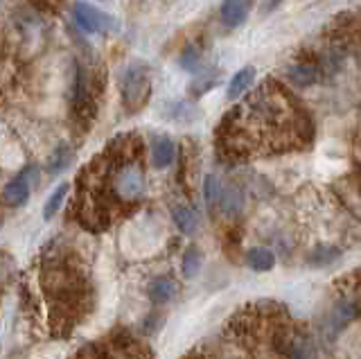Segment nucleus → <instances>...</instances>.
<instances>
[{
	"label": "nucleus",
	"mask_w": 361,
	"mask_h": 359,
	"mask_svg": "<svg viewBox=\"0 0 361 359\" xmlns=\"http://www.w3.org/2000/svg\"><path fill=\"white\" fill-rule=\"evenodd\" d=\"M201 262H203L201 251L197 246H190V249H185L183 257H180V272H183L185 278H195L201 269Z\"/></svg>",
	"instance_id": "nucleus-20"
},
{
	"label": "nucleus",
	"mask_w": 361,
	"mask_h": 359,
	"mask_svg": "<svg viewBox=\"0 0 361 359\" xmlns=\"http://www.w3.org/2000/svg\"><path fill=\"white\" fill-rule=\"evenodd\" d=\"M253 80H255V68H253V66H246V68L237 71L235 77L231 80V84H228V88H226V95H228V99L242 97L248 91V86L253 84Z\"/></svg>",
	"instance_id": "nucleus-13"
},
{
	"label": "nucleus",
	"mask_w": 361,
	"mask_h": 359,
	"mask_svg": "<svg viewBox=\"0 0 361 359\" xmlns=\"http://www.w3.org/2000/svg\"><path fill=\"white\" fill-rule=\"evenodd\" d=\"M39 181V170L37 167H27V170H23L18 176H14L11 181L5 185L3 190V199L9 208H18L23 206L25 201L30 199V190H32V183Z\"/></svg>",
	"instance_id": "nucleus-8"
},
{
	"label": "nucleus",
	"mask_w": 361,
	"mask_h": 359,
	"mask_svg": "<svg viewBox=\"0 0 361 359\" xmlns=\"http://www.w3.org/2000/svg\"><path fill=\"white\" fill-rule=\"evenodd\" d=\"M338 257H341V249H338V246L321 244V246H314V251L307 253V262L312 267H323V264H332Z\"/></svg>",
	"instance_id": "nucleus-17"
},
{
	"label": "nucleus",
	"mask_w": 361,
	"mask_h": 359,
	"mask_svg": "<svg viewBox=\"0 0 361 359\" xmlns=\"http://www.w3.org/2000/svg\"><path fill=\"white\" fill-rule=\"evenodd\" d=\"M147 193L145 147L135 133L113 138L77 178L75 217L88 231L109 229Z\"/></svg>",
	"instance_id": "nucleus-2"
},
{
	"label": "nucleus",
	"mask_w": 361,
	"mask_h": 359,
	"mask_svg": "<svg viewBox=\"0 0 361 359\" xmlns=\"http://www.w3.org/2000/svg\"><path fill=\"white\" fill-rule=\"evenodd\" d=\"M122 104L129 114H138L147 107L152 95V73L145 63H131L122 77Z\"/></svg>",
	"instance_id": "nucleus-5"
},
{
	"label": "nucleus",
	"mask_w": 361,
	"mask_h": 359,
	"mask_svg": "<svg viewBox=\"0 0 361 359\" xmlns=\"http://www.w3.org/2000/svg\"><path fill=\"white\" fill-rule=\"evenodd\" d=\"M178 291V283L172 278V276H156L152 283H149V289H147V294L154 303H169Z\"/></svg>",
	"instance_id": "nucleus-12"
},
{
	"label": "nucleus",
	"mask_w": 361,
	"mask_h": 359,
	"mask_svg": "<svg viewBox=\"0 0 361 359\" xmlns=\"http://www.w3.org/2000/svg\"><path fill=\"white\" fill-rule=\"evenodd\" d=\"M359 305L353 298H341L334 303V308L323 317L321 321V334L325 341H334L338 334H341L350 323L357 319Z\"/></svg>",
	"instance_id": "nucleus-6"
},
{
	"label": "nucleus",
	"mask_w": 361,
	"mask_h": 359,
	"mask_svg": "<svg viewBox=\"0 0 361 359\" xmlns=\"http://www.w3.org/2000/svg\"><path fill=\"white\" fill-rule=\"evenodd\" d=\"M68 190H71V185L68 183H61L59 188L54 190V193L48 197V201H45V208H43V217L45 219H52L56 212H59V208H61V204L66 201V195H68Z\"/></svg>",
	"instance_id": "nucleus-21"
},
{
	"label": "nucleus",
	"mask_w": 361,
	"mask_h": 359,
	"mask_svg": "<svg viewBox=\"0 0 361 359\" xmlns=\"http://www.w3.org/2000/svg\"><path fill=\"white\" fill-rule=\"evenodd\" d=\"M314 122L278 80H267L224 116L214 142L224 161H246L255 156L285 154L307 147Z\"/></svg>",
	"instance_id": "nucleus-1"
},
{
	"label": "nucleus",
	"mask_w": 361,
	"mask_h": 359,
	"mask_svg": "<svg viewBox=\"0 0 361 359\" xmlns=\"http://www.w3.org/2000/svg\"><path fill=\"white\" fill-rule=\"evenodd\" d=\"M180 66L190 73H197L203 68V52L197 46H190L185 48V52L180 54Z\"/></svg>",
	"instance_id": "nucleus-22"
},
{
	"label": "nucleus",
	"mask_w": 361,
	"mask_h": 359,
	"mask_svg": "<svg viewBox=\"0 0 361 359\" xmlns=\"http://www.w3.org/2000/svg\"><path fill=\"white\" fill-rule=\"evenodd\" d=\"M185 359H208L206 355H190V357H185Z\"/></svg>",
	"instance_id": "nucleus-25"
},
{
	"label": "nucleus",
	"mask_w": 361,
	"mask_h": 359,
	"mask_svg": "<svg viewBox=\"0 0 361 359\" xmlns=\"http://www.w3.org/2000/svg\"><path fill=\"white\" fill-rule=\"evenodd\" d=\"M102 95V73L93 63L79 61L77 63V77H75V91H73V122L86 131L97 116V104Z\"/></svg>",
	"instance_id": "nucleus-4"
},
{
	"label": "nucleus",
	"mask_w": 361,
	"mask_h": 359,
	"mask_svg": "<svg viewBox=\"0 0 361 359\" xmlns=\"http://www.w3.org/2000/svg\"><path fill=\"white\" fill-rule=\"evenodd\" d=\"M246 262L253 272H271L276 264V255L274 251L264 249V246H255V249L246 253Z\"/></svg>",
	"instance_id": "nucleus-16"
},
{
	"label": "nucleus",
	"mask_w": 361,
	"mask_h": 359,
	"mask_svg": "<svg viewBox=\"0 0 361 359\" xmlns=\"http://www.w3.org/2000/svg\"><path fill=\"white\" fill-rule=\"evenodd\" d=\"M149 159H152V165L158 167V170L172 165L176 159V145L172 142V138L154 136L149 142Z\"/></svg>",
	"instance_id": "nucleus-10"
},
{
	"label": "nucleus",
	"mask_w": 361,
	"mask_h": 359,
	"mask_svg": "<svg viewBox=\"0 0 361 359\" xmlns=\"http://www.w3.org/2000/svg\"><path fill=\"white\" fill-rule=\"evenodd\" d=\"M30 3L41 9V12H50V14H59L61 9L68 5V0H30Z\"/></svg>",
	"instance_id": "nucleus-23"
},
{
	"label": "nucleus",
	"mask_w": 361,
	"mask_h": 359,
	"mask_svg": "<svg viewBox=\"0 0 361 359\" xmlns=\"http://www.w3.org/2000/svg\"><path fill=\"white\" fill-rule=\"evenodd\" d=\"M41 289L45 300L50 303L54 330H73L75 321H79L88 305V278L73 253L54 246L50 253L43 255Z\"/></svg>",
	"instance_id": "nucleus-3"
},
{
	"label": "nucleus",
	"mask_w": 361,
	"mask_h": 359,
	"mask_svg": "<svg viewBox=\"0 0 361 359\" xmlns=\"http://www.w3.org/2000/svg\"><path fill=\"white\" fill-rule=\"evenodd\" d=\"M224 195V183L214 174H208L203 181V199H206L208 208H219V201Z\"/></svg>",
	"instance_id": "nucleus-18"
},
{
	"label": "nucleus",
	"mask_w": 361,
	"mask_h": 359,
	"mask_svg": "<svg viewBox=\"0 0 361 359\" xmlns=\"http://www.w3.org/2000/svg\"><path fill=\"white\" fill-rule=\"evenodd\" d=\"M172 219L176 224V229L183 235H192L197 231V212L192 210L188 204H176L172 206Z\"/></svg>",
	"instance_id": "nucleus-15"
},
{
	"label": "nucleus",
	"mask_w": 361,
	"mask_h": 359,
	"mask_svg": "<svg viewBox=\"0 0 361 359\" xmlns=\"http://www.w3.org/2000/svg\"><path fill=\"white\" fill-rule=\"evenodd\" d=\"M282 3V0H271V9H274V7H278Z\"/></svg>",
	"instance_id": "nucleus-26"
},
{
	"label": "nucleus",
	"mask_w": 361,
	"mask_h": 359,
	"mask_svg": "<svg viewBox=\"0 0 361 359\" xmlns=\"http://www.w3.org/2000/svg\"><path fill=\"white\" fill-rule=\"evenodd\" d=\"M253 3H255V0H224L221 9H219L221 23L228 30L240 28L248 18V14H251Z\"/></svg>",
	"instance_id": "nucleus-9"
},
{
	"label": "nucleus",
	"mask_w": 361,
	"mask_h": 359,
	"mask_svg": "<svg viewBox=\"0 0 361 359\" xmlns=\"http://www.w3.org/2000/svg\"><path fill=\"white\" fill-rule=\"evenodd\" d=\"M359 63H361V52H359Z\"/></svg>",
	"instance_id": "nucleus-27"
},
{
	"label": "nucleus",
	"mask_w": 361,
	"mask_h": 359,
	"mask_svg": "<svg viewBox=\"0 0 361 359\" xmlns=\"http://www.w3.org/2000/svg\"><path fill=\"white\" fill-rule=\"evenodd\" d=\"M75 359H93V357H90V351H88V348H86V351H82V353H79Z\"/></svg>",
	"instance_id": "nucleus-24"
},
{
	"label": "nucleus",
	"mask_w": 361,
	"mask_h": 359,
	"mask_svg": "<svg viewBox=\"0 0 361 359\" xmlns=\"http://www.w3.org/2000/svg\"><path fill=\"white\" fill-rule=\"evenodd\" d=\"M71 163H73V150L68 147V145H59V147H56L52 152V156L48 159V172L50 174H59Z\"/></svg>",
	"instance_id": "nucleus-19"
},
{
	"label": "nucleus",
	"mask_w": 361,
	"mask_h": 359,
	"mask_svg": "<svg viewBox=\"0 0 361 359\" xmlns=\"http://www.w3.org/2000/svg\"><path fill=\"white\" fill-rule=\"evenodd\" d=\"M287 77H289V82L291 84H296L300 88L305 86H314V84H319L323 80V73L316 68L314 63H307V61H298V63H293L287 68Z\"/></svg>",
	"instance_id": "nucleus-11"
},
{
	"label": "nucleus",
	"mask_w": 361,
	"mask_h": 359,
	"mask_svg": "<svg viewBox=\"0 0 361 359\" xmlns=\"http://www.w3.org/2000/svg\"><path fill=\"white\" fill-rule=\"evenodd\" d=\"M244 208V195H242V190L240 188H224V195H221V201H219V210H221V215L226 217H235V215H240Z\"/></svg>",
	"instance_id": "nucleus-14"
},
{
	"label": "nucleus",
	"mask_w": 361,
	"mask_h": 359,
	"mask_svg": "<svg viewBox=\"0 0 361 359\" xmlns=\"http://www.w3.org/2000/svg\"><path fill=\"white\" fill-rule=\"evenodd\" d=\"M73 14L77 25L82 28L88 35H109V32L116 30V18H111L104 14L102 9L88 5V3H75Z\"/></svg>",
	"instance_id": "nucleus-7"
}]
</instances>
